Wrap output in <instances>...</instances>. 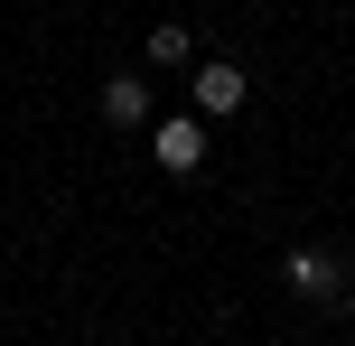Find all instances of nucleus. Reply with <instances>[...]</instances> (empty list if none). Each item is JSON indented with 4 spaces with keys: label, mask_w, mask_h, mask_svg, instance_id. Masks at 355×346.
Returning a JSON list of instances; mask_svg holds the SVG:
<instances>
[{
    "label": "nucleus",
    "mask_w": 355,
    "mask_h": 346,
    "mask_svg": "<svg viewBox=\"0 0 355 346\" xmlns=\"http://www.w3.org/2000/svg\"><path fill=\"white\" fill-rule=\"evenodd\" d=\"M150 66H196V37L178 28V19H159V28H150Z\"/></svg>",
    "instance_id": "39448f33"
},
{
    "label": "nucleus",
    "mask_w": 355,
    "mask_h": 346,
    "mask_svg": "<svg viewBox=\"0 0 355 346\" xmlns=\"http://www.w3.org/2000/svg\"><path fill=\"white\" fill-rule=\"evenodd\" d=\"M150 159H159L168 178H196V168H206V112H168V122H150Z\"/></svg>",
    "instance_id": "f03ea898"
},
{
    "label": "nucleus",
    "mask_w": 355,
    "mask_h": 346,
    "mask_svg": "<svg viewBox=\"0 0 355 346\" xmlns=\"http://www.w3.org/2000/svg\"><path fill=\"white\" fill-rule=\"evenodd\" d=\"M103 122L112 131H150V85L141 75H103Z\"/></svg>",
    "instance_id": "20e7f679"
},
{
    "label": "nucleus",
    "mask_w": 355,
    "mask_h": 346,
    "mask_svg": "<svg viewBox=\"0 0 355 346\" xmlns=\"http://www.w3.org/2000/svg\"><path fill=\"white\" fill-rule=\"evenodd\" d=\"M281 281L309 300V309H337V291H346V272H337V253H318V243H300V253L281 262Z\"/></svg>",
    "instance_id": "7ed1b4c3"
},
{
    "label": "nucleus",
    "mask_w": 355,
    "mask_h": 346,
    "mask_svg": "<svg viewBox=\"0 0 355 346\" xmlns=\"http://www.w3.org/2000/svg\"><path fill=\"white\" fill-rule=\"evenodd\" d=\"M187 103L206 112V122H225V112H243V103H252V75H243V66H225V56H196Z\"/></svg>",
    "instance_id": "f257e3e1"
}]
</instances>
